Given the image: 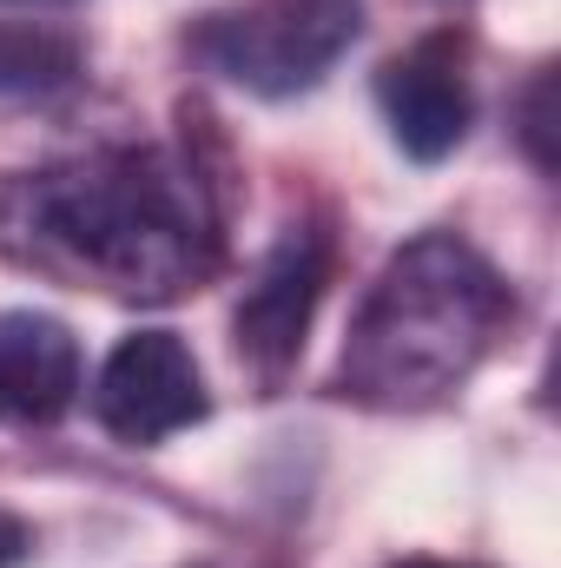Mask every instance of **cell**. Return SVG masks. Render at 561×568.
<instances>
[{"instance_id": "cell-1", "label": "cell", "mask_w": 561, "mask_h": 568, "mask_svg": "<svg viewBox=\"0 0 561 568\" xmlns=\"http://www.w3.org/2000/svg\"><path fill=\"white\" fill-rule=\"evenodd\" d=\"M0 252L27 272L172 304L225 265V179L198 145H100L0 192Z\"/></svg>"}, {"instance_id": "cell-2", "label": "cell", "mask_w": 561, "mask_h": 568, "mask_svg": "<svg viewBox=\"0 0 561 568\" xmlns=\"http://www.w3.org/2000/svg\"><path fill=\"white\" fill-rule=\"evenodd\" d=\"M516 317V291L456 232H422L377 272L337 357V397L364 410H429L476 377Z\"/></svg>"}, {"instance_id": "cell-3", "label": "cell", "mask_w": 561, "mask_h": 568, "mask_svg": "<svg viewBox=\"0 0 561 568\" xmlns=\"http://www.w3.org/2000/svg\"><path fill=\"white\" fill-rule=\"evenodd\" d=\"M357 27H364L357 0H245V7L205 13L192 27V53L218 80L258 100H290V93H310L350 53Z\"/></svg>"}, {"instance_id": "cell-4", "label": "cell", "mask_w": 561, "mask_h": 568, "mask_svg": "<svg viewBox=\"0 0 561 568\" xmlns=\"http://www.w3.org/2000/svg\"><path fill=\"white\" fill-rule=\"evenodd\" d=\"M337 265V239L324 219H290L278 232V245L265 252L258 278L245 284L238 297V317H232V344H238V364L278 390L284 377L297 371L304 357V337H310V317L324 304V284Z\"/></svg>"}, {"instance_id": "cell-5", "label": "cell", "mask_w": 561, "mask_h": 568, "mask_svg": "<svg viewBox=\"0 0 561 568\" xmlns=\"http://www.w3.org/2000/svg\"><path fill=\"white\" fill-rule=\"evenodd\" d=\"M212 397L198 377V357L185 351L178 331H133L113 344L93 384V417L120 443H165L178 429L205 424Z\"/></svg>"}, {"instance_id": "cell-6", "label": "cell", "mask_w": 561, "mask_h": 568, "mask_svg": "<svg viewBox=\"0 0 561 568\" xmlns=\"http://www.w3.org/2000/svg\"><path fill=\"white\" fill-rule=\"evenodd\" d=\"M377 106L390 120V140L404 145V159L436 165L469 140L476 120V93H469V40L456 27L422 33L417 47H404L397 60H384L377 73Z\"/></svg>"}, {"instance_id": "cell-7", "label": "cell", "mask_w": 561, "mask_h": 568, "mask_svg": "<svg viewBox=\"0 0 561 568\" xmlns=\"http://www.w3.org/2000/svg\"><path fill=\"white\" fill-rule=\"evenodd\" d=\"M80 404V337L47 311H0V424L47 429Z\"/></svg>"}, {"instance_id": "cell-8", "label": "cell", "mask_w": 561, "mask_h": 568, "mask_svg": "<svg viewBox=\"0 0 561 568\" xmlns=\"http://www.w3.org/2000/svg\"><path fill=\"white\" fill-rule=\"evenodd\" d=\"M80 80V40L53 27H0V100H47Z\"/></svg>"}, {"instance_id": "cell-9", "label": "cell", "mask_w": 561, "mask_h": 568, "mask_svg": "<svg viewBox=\"0 0 561 568\" xmlns=\"http://www.w3.org/2000/svg\"><path fill=\"white\" fill-rule=\"evenodd\" d=\"M522 113H529V126H522V140H529V152H536V165L549 172L555 159H549V67L536 73V87H529V100H522Z\"/></svg>"}, {"instance_id": "cell-10", "label": "cell", "mask_w": 561, "mask_h": 568, "mask_svg": "<svg viewBox=\"0 0 561 568\" xmlns=\"http://www.w3.org/2000/svg\"><path fill=\"white\" fill-rule=\"evenodd\" d=\"M390 568H476V562H436V556H410V562H390Z\"/></svg>"}]
</instances>
